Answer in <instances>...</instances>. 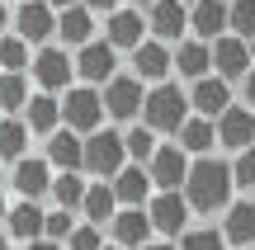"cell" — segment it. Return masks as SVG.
Here are the masks:
<instances>
[{
	"label": "cell",
	"mask_w": 255,
	"mask_h": 250,
	"mask_svg": "<svg viewBox=\"0 0 255 250\" xmlns=\"http://www.w3.org/2000/svg\"><path fill=\"white\" fill-rule=\"evenodd\" d=\"M232 189H237V179H232V166L218 156H199L189 170V179H184V198H189L194 213H218V208H227Z\"/></svg>",
	"instance_id": "cell-1"
},
{
	"label": "cell",
	"mask_w": 255,
	"mask_h": 250,
	"mask_svg": "<svg viewBox=\"0 0 255 250\" xmlns=\"http://www.w3.org/2000/svg\"><path fill=\"white\" fill-rule=\"evenodd\" d=\"M189 94L180 90V85H156V90H146V109H142V123L151 132H180L184 123H189Z\"/></svg>",
	"instance_id": "cell-2"
},
{
	"label": "cell",
	"mask_w": 255,
	"mask_h": 250,
	"mask_svg": "<svg viewBox=\"0 0 255 250\" xmlns=\"http://www.w3.org/2000/svg\"><path fill=\"white\" fill-rule=\"evenodd\" d=\"M123 161H128V142H123V132L100 128V132H90V137H85V170H90V175L114 179V175L123 170Z\"/></svg>",
	"instance_id": "cell-3"
},
{
	"label": "cell",
	"mask_w": 255,
	"mask_h": 250,
	"mask_svg": "<svg viewBox=\"0 0 255 250\" xmlns=\"http://www.w3.org/2000/svg\"><path fill=\"white\" fill-rule=\"evenodd\" d=\"M189 151L184 147H156V156L146 161V175H151L156 194H184V179H189Z\"/></svg>",
	"instance_id": "cell-4"
},
{
	"label": "cell",
	"mask_w": 255,
	"mask_h": 250,
	"mask_svg": "<svg viewBox=\"0 0 255 250\" xmlns=\"http://www.w3.org/2000/svg\"><path fill=\"white\" fill-rule=\"evenodd\" d=\"M104 94H95L90 85H81V90H66V99H62V118H66V128L71 132H100V118H104Z\"/></svg>",
	"instance_id": "cell-5"
},
{
	"label": "cell",
	"mask_w": 255,
	"mask_h": 250,
	"mask_svg": "<svg viewBox=\"0 0 255 250\" xmlns=\"http://www.w3.org/2000/svg\"><path fill=\"white\" fill-rule=\"evenodd\" d=\"M71 76H76V62L62 52V47H38V52H33V81H38L43 94L71 90Z\"/></svg>",
	"instance_id": "cell-6"
},
{
	"label": "cell",
	"mask_w": 255,
	"mask_h": 250,
	"mask_svg": "<svg viewBox=\"0 0 255 250\" xmlns=\"http://www.w3.org/2000/svg\"><path fill=\"white\" fill-rule=\"evenodd\" d=\"M76 76L85 85H109L119 76V47L114 43H85L76 52Z\"/></svg>",
	"instance_id": "cell-7"
},
{
	"label": "cell",
	"mask_w": 255,
	"mask_h": 250,
	"mask_svg": "<svg viewBox=\"0 0 255 250\" xmlns=\"http://www.w3.org/2000/svg\"><path fill=\"white\" fill-rule=\"evenodd\" d=\"M218 147H227L232 156H241V151L255 147V113L246 109V104H232V109L218 118Z\"/></svg>",
	"instance_id": "cell-8"
},
{
	"label": "cell",
	"mask_w": 255,
	"mask_h": 250,
	"mask_svg": "<svg viewBox=\"0 0 255 250\" xmlns=\"http://www.w3.org/2000/svg\"><path fill=\"white\" fill-rule=\"evenodd\" d=\"M109 232H114V246L146 250L151 236H156V227H151V213H146V208H119V217L109 222Z\"/></svg>",
	"instance_id": "cell-9"
},
{
	"label": "cell",
	"mask_w": 255,
	"mask_h": 250,
	"mask_svg": "<svg viewBox=\"0 0 255 250\" xmlns=\"http://www.w3.org/2000/svg\"><path fill=\"white\" fill-rule=\"evenodd\" d=\"M146 213H151V227L161 236H184L189 232V198L184 194H156L151 203H146Z\"/></svg>",
	"instance_id": "cell-10"
},
{
	"label": "cell",
	"mask_w": 255,
	"mask_h": 250,
	"mask_svg": "<svg viewBox=\"0 0 255 250\" xmlns=\"http://www.w3.org/2000/svg\"><path fill=\"white\" fill-rule=\"evenodd\" d=\"M251 43L246 38H237V33H227V38H218L213 43V66H218V76L222 81H246L251 76Z\"/></svg>",
	"instance_id": "cell-11"
},
{
	"label": "cell",
	"mask_w": 255,
	"mask_h": 250,
	"mask_svg": "<svg viewBox=\"0 0 255 250\" xmlns=\"http://www.w3.org/2000/svg\"><path fill=\"white\" fill-rule=\"evenodd\" d=\"M104 109L114 113V118H137V113L146 109V90L137 76H114L109 85H104Z\"/></svg>",
	"instance_id": "cell-12"
},
{
	"label": "cell",
	"mask_w": 255,
	"mask_h": 250,
	"mask_svg": "<svg viewBox=\"0 0 255 250\" xmlns=\"http://www.w3.org/2000/svg\"><path fill=\"white\" fill-rule=\"evenodd\" d=\"M189 104H194V113H199V118H213V123H218L222 113L232 109V85L222 81V76H203V81H194Z\"/></svg>",
	"instance_id": "cell-13"
},
{
	"label": "cell",
	"mask_w": 255,
	"mask_h": 250,
	"mask_svg": "<svg viewBox=\"0 0 255 250\" xmlns=\"http://www.w3.org/2000/svg\"><path fill=\"white\" fill-rule=\"evenodd\" d=\"M109 184H114V194H119V208H146L156 198L151 194L156 184H151V175H146V166H132V161H128Z\"/></svg>",
	"instance_id": "cell-14"
},
{
	"label": "cell",
	"mask_w": 255,
	"mask_h": 250,
	"mask_svg": "<svg viewBox=\"0 0 255 250\" xmlns=\"http://www.w3.org/2000/svg\"><path fill=\"white\" fill-rule=\"evenodd\" d=\"M9 184H14V194L19 198H43V194H52V166L47 161H38V156H24L14 170H9Z\"/></svg>",
	"instance_id": "cell-15"
},
{
	"label": "cell",
	"mask_w": 255,
	"mask_h": 250,
	"mask_svg": "<svg viewBox=\"0 0 255 250\" xmlns=\"http://www.w3.org/2000/svg\"><path fill=\"white\" fill-rule=\"evenodd\" d=\"M146 24H151L156 43H180L184 28H189V9H184V0H156Z\"/></svg>",
	"instance_id": "cell-16"
},
{
	"label": "cell",
	"mask_w": 255,
	"mask_h": 250,
	"mask_svg": "<svg viewBox=\"0 0 255 250\" xmlns=\"http://www.w3.org/2000/svg\"><path fill=\"white\" fill-rule=\"evenodd\" d=\"M52 28H57V19H52V5H47V0H24V5H19L14 33L24 38V43H47Z\"/></svg>",
	"instance_id": "cell-17"
},
{
	"label": "cell",
	"mask_w": 255,
	"mask_h": 250,
	"mask_svg": "<svg viewBox=\"0 0 255 250\" xmlns=\"http://www.w3.org/2000/svg\"><path fill=\"white\" fill-rule=\"evenodd\" d=\"M47 166H52V170H62V175H66V170H85V137H81V132H71V128H57L52 132V137H47Z\"/></svg>",
	"instance_id": "cell-18"
},
{
	"label": "cell",
	"mask_w": 255,
	"mask_h": 250,
	"mask_svg": "<svg viewBox=\"0 0 255 250\" xmlns=\"http://www.w3.org/2000/svg\"><path fill=\"white\" fill-rule=\"evenodd\" d=\"M5 227H9V236H14V241H24V246H28V241H43V236H47V213L33 203V198H24V203L9 208Z\"/></svg>",
	"instance_id": "cell-19"
},
{
	"label": "cell",
	"mask_w": 255,
	"mask_h": 250,
	"mask_svg": "<svg viewBox=\"0 0 255 250\" xmlns=\"http://www.w3.org/2000/svg\"><path fill=\"white\" fill-rule=\"evenodd\" d=\"M189 28L203 38V43H218V38H227V5L222 0H194L189 9Z\"/></svg>",
	"instance_id": "cell-20"
},
{
	"label": "cell",
	"mask_w": 255,
	"mask_h": 250,
	"mask_svg": "<svg viewBox=\"0 0 255 250\" xmlns=\"http://www.w3.org/2000/svg\"><path fill=\"white\" fill-rule=\"evenodd\" d=\"M146 28H151V24H146L137 9H114V14H109V43L119 47V52H123V47H128V52H137V47L146 43V38H142Z\"/></svg>",
	"instance_id": "cell-21"
},
{
	"label": "cell",
	"mask_w": 255,
	"mask_h": 250,
	"mask_svg": "<svg viewBox=\"0 0 255 250\" xmlns=\"http://www.w3.org/2000/svg\"><path fill=\"white\" fill-rule=\"evenodd\" d=\"M175 66V57L165 52V43H142L132 52V76L137 81H156V85H165V71Z\"/></svg>",
	"instance_id": "cell-22"
},
{
	"label": "cell",
	"mask_w": 255,
	"mask_h": 250,
	"mask_svg": "<svg viewBox=\"0 0 255 250\" xmlns=\"http://www.w3.org/2000/svg\"><path fill=\"white\" fill-rule=\"evenodd\" d=\"M175 71L189 76V81H203V76L213 71V43H203V38L180 43V47H175Z\"/></svg>",
	"instance_id": "cell-23"
},
{
	"label": "cell",
	"mask_w": 255,
	"mask_h": 250,
	"mask_svg": "<svg viewBox=\"0 0 255 250\" xmlns=\"http://www.w3.org/2000/svg\"><path fill=\"white\" fill-rule=\"evenodd\" d=\"M180 147L189 151V156H208V151L218 147V123H213V118H199V113H189V123L180 128Z\"/></svg>",
	"instance_id": "cell-24"
},
{
	"label": "cell",
	"mask_w": 255,
	"mask_h": 250,
	"mask_svg": "<svg viewBox=\"0 0 255 250\" xmlns=\"http://www.w3.org/2000/svg\"><path fill=\"white\" fill-rule=\"evenodd\" d=\"M222 236L227 246H255V203H232L227 208V222H222Z\"/></svg>",
	"instance_id": "cell-25"
},
{
	"label": "cell",
	"mask_w": 255,
	"mask_h": 250,
	"mask_svg": "<svg viewBox=\"0 0 255 250\" xmlns=\"http://www.w3.org/2000/svg\"><path fill=\"white\" fill-rule=\"evenodd\" d=\"M24 123H28V132L52 137L57 123H66V118H62V104H57L52 94H33V99H28V109H24Z\"/></svg>",
	"instance_id": "cell-26"
},
{
	"label": "cell",
	"mask_w": 255,
	"mask_h": 250,
	"mask_svg": "<svg viewBox=\"0 0 255 250\" xmlns=\"http://www.w3.org/2000/svg\"><path fill=\"white\" fill-rule=\"evenodd\" d=\"M81 213H85V222H114L119 217V194H114V184H90L85 189V203H81Z\"/></svg>",
	"instance_id": "cell-27"
},
{
	"label": "cell",
	"mask_w": 255,
	"mask_h": 250,
	"mask_svg": "<svg viewBox=\"0 0 255 250\" xmlns=\"http://www.w3.org/2000/svg\"><path fill=\"white\" fill-rule=\"evenodd\" d=\"M90 28H95V19H90V9H85V5H71V9H62V19H57V33H62L71 47H85V43H95V38H90Z\"/></svg>",
	"instance_id": "cell-28"
},
{
	"label": "cell",
	"mask_w": 255,
	"mask_h": 250,
	"mask_svg": "<svg viewBox=\"0 0 255 250\" xmlns=\"http://www.w3.org/2000/svg\"><path fill=\"white\" fill-rule=\"evenodd\" d=\"M28 151V123L24 118H0V161L19 166Z\"/></svg>",
	"instance_id": "cell-29"
},
{
	"label": "cell",
	"mask_w": 255,
	"mask_h": 250,
	"mask_svg": "<svg viewBox=\"0 0 255 250\" xmlns=\"http://www.w3.org/2000/svg\"><path fill=\"white\" fill-rule=\"evenodd\" d=\"M85 179H81V170H66V175H57L52 179V203L57 208H66V213H76V208L85 203Z\"/></svg>",
	"instance_id": "cell-30"
},
{
	"label": "cell",
	"mask_w": 255,
	"mask_h": 250,
	"mask_svg": "<svg viewBox=\"0 0 255 250\" xmlns=\"http://www.w3.org/2000/svg\"><path fill=\"white\" fill-rule=\"evenodd\" d=\"M28 99H33V90H28V81L24 76H9V71H0V109L14 118L19 109H28Z\"/></svg>",
	"instance_id": "cell-31"
},
{
	"label": "cell",
	"mask_w": 255,
	"mask_h": 250,
	"mask_svg": "<svg viewBox=\"0 0 255 250\" xmlns=\"http://www.w3.org/2000/svg\"><path fill=\"white\" fill-rule=\"evenodd\" d=\"M24 66H33V57H28V43H24L19 33H5V38H0V71L24 76Z\"/></svg>",
	"instance_id": "cell-32"
},
{
	"label": "cell",
	"mask_w": 255,
	"mask_h": 250,
	"mask_svg": "<svg viewBox=\"0 0 255 250\" xmlns=\"http://www.w3.org/2000/svg\"><path fill=\"white\" fill-rule=\"evenodd\" d=\"M123 142H128V161H132V166H146V161L156 156V147H161V142H156V132L146 128V123H142V128H128Z\"/></svg>",
	"instance_id": "cell-33"
},
{
	"label": "cell",
	"mask_w": 255,
	"mask_h": 250,
	"mask_svg": "<svg viewBox=\"0 0 255 250\" xmlns=\"http://www.w3.org/2000/svg\"><path fill=\"white\" fill-rule=\"evenodd\" d=\"M227 24H232V33L237 38H255V0H232L227 5Z\"/></svg>",
	"instance_id": "cell-34"
},
{
	"label": "cell",
	"mask_w": 255,
	"mask_h": 250,
	"mask_svg": "<svg viewBox=\"0 0 255 250\" xmlns=\"http://www.w3.org/2000/svg\"><path fill=\"white\" fill-rule=\"evenodd\" d=\"M180 250H227V236L208 232V227H203V232H184L180 236Z\"/></svg>",
	"instance_id": "cell-35"
},
{
	"label": "cell",
	"mask_w": 255,
	"mask_h": 250,
	"mask_svg": "<svg viewBox=\"0 0 255 250\" xmlns=\"http://www.w3.org/2000/svg\"><path fill=\"white\" fill-rule=\"evenodd\" d=\"M71 232H76V217L66 208H52L47 213V241H71Z\"/></svg>",
	"instance_id": "cell-36"
},
{
	"label": "cell",
	"mask_w": 255,
	"mask_h": 250,
	"mask_svg": "<svg viewBox=\"0 0 255 250\" xmlns=\"http://www.w3.org/2000/svg\"><path fill=\"white\" fill-rule=\"evenodd\" d=\"M66 250H104V236H100V227H95V222L76 227V232H71V241H66Z\"/></svg>",
	"instance_id": "cell-37"
},
{
	"label": "cell",
	"mask_w": 255,
	"mask_h": 250,
	"mask_svg": "<svg viewBox=\"0 0 255 250\" xmlns=\"http://www.w3.org/2000/svg\"><path fill=\"white\" fill-rule=\"evenodd\" d=\"M232 179H237L241 189H255V147L241 151V156L232 161Z\"/></svg>",
	"instance_id": "cell-38"
},
{
	"label": "cell",
	"mask_w": 255,
	"mask_h": 250,
	"mask_svg": "<svg viewBox=\"0 0 255 250\" xmlns=\"http://www.w3.org/2000/svg\"><path fill=\"white\" fill-rule=\"evenodd\" d=\"M241 90H246V109H251V113H255V71H251V76H246V81H241Z\"/></svg>",
	"instance_id": "cell-39"
},
{
	"label": "cell",
	"mask_w": 255,
	"mask_h": 250,
	"mask_svg": "<svg viewBox=\"0 0 255 250\" xmlns=\"http://www.w3.org/2000/svg\"><path fill=\"white\" fill-rule=\"evenodd\" d=\"M24 250H62V246H57V241H47V236H43V241H28Z\"/></svg>",
	"instance_id": "cell-40"
},
{
	"label": "cell",
	"mask_w": 255,
	"mask_h": 250,
	"mask_svg": "<svg viewBox=\"0 0 255 250\" xmlns=\"http://www.w3.org/2000/svg\"><path fill=\"white\" fill-rule=\"evenodd\" d=\"M114 5L119 0H85V9H109V14H114Z\"/></svg>",
	"instance_id": "cell-41"
},
{
	"label": "cell",
	"mask_w": 255,
	"mask_h": 250,
	"mask_svg": "<svg viewBox=\"0 0 255 250\" xmlns=\"http://www.w3.org/2000/svg\"><path fill=\"white\" fill-rule=\"evenodd\" d=\"M5 24H9V14H5V0H0V38H5Z\"/></svg>",
	"instance_id": "cell-42"
},
{
	"label": "cell",
	"mask_w": 255,
	"mask_h": 250,
	"mask_svg": "<svg viewBox=\"0 0 255 250\" xmlns=\"http://www.w3.org/2000/svg\"><path fill=\"white\" fill-rule=\"evenodd\" d=\"M47 5H52V9H71L76 0H47Z\"/></svg>",
	"instance_id": "cell-43"
},
{
	"label": "cell",
	"mask_w": 255,
	"mask_h": 250,
	"mask_svg": "<svg viewBox=\"0 0 255 250\" xmlns=\"http://www.w3.org/2000/svg\"><path fill=\"white\" fill-rule=\"evenodd\" d=\"M5 217H9V208H5V189H0V222H5Z\"/></svg>",
	"instance_id": "cell-44"
},
{
	"label": "cell",
	"mask_w": 255,
	"mask_h": 250,
	"mask_svg": "<svg viewBox=\"0 0 255 250\" xmlns=\"http://www.w3.org/2000/svg\"><path fill=\"white\" fill-rule=\"evenodd\" d=\"M146 250H180V246H146Z\"/></svg>",
	"instance_id": "cell-45"
},
{
	"label": "cell",
	"mask_w": 255,
	"mask_h": 250,
	"mask_svg": "<svg viewBox=\"0 0 255 250\" xmlns=\"http://www.w3.org/2000/svg\"><path fill=\"white\" fill-rule=\"evenodd\" d=\"M128 5H156V0H128Z\"/></svg>",
	"instance_id": "cell-46"
},
{
	"label": "cell",
	"mask_w": 255,
	"mask_h": 250,
	"mask_svg": "<svg viewBox=\"0 0 255 250\" xmlns=\"http://www.w3.org/2000/svg\"><path fill=\"white\" fill-rule=\"evenodd\" d=\"M0 250H14V246H9V241H0Z\"/></svg>",
	"instance_id": "cell-47"
},
{
	"label": "cell",
	"mask_w": 255,
	"mask_h": 250,
	"mask_svg": "<svg viewBox=\"0 0 255 250\" xmlns=\"http://www.w3.org/2000/svg\"><path fill=\"white\" fill-rule=\"evenodd\" d=\"M251 57H255V38H251Z\"/></svg>",
	"instance_id": "cell-48"
},
{
	"label": "cell",
	"mask_w": 255,
	"mask_h": 250,
	"mask_svg": "<svg viewBox=\"0 0 255 250\" xmlns=\"http://www.w3.org/2000/svg\"><path fill=\"white\" fill-rule=\"evenodd\" d=\"M104 250H123V246H104Z\"/></svg>",
	"instance_id": "cell-49"
},
{
	"label": "cell",
	"mask_w": 255,
	"mask_h": 250,
	"mask_svg": "<svg viewBox=\"0 0 255 250\" xmlns=\"http://www.w3.org/2000/svg\"><path fill=\"white\" fill-rule=\"evenodd\" d=\"M19 5H24V0H19Z\"/></svg>",
	"instance_id": "cell-50"
}]
</instances>
